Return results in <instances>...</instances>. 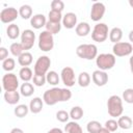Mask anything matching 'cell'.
I'll use <instances>...</instances> for the list:
<instances>
[{
	"instance_id": "9a60e30c",
	"label": "cell",
	"mask_w": 133,
	"mask_h": 133,
	"mask_svg": "<svg viewBox=\"0 0 133 133\" xmlns=\"http://www.w3.org/2000/svg\"><path fill=\"white\" fill-rule=\"evenodd\" d=\"M61 24L64 28L66 29H72V28H76L77 26V16L74 12H66L61 21Z\"/></svg>"
},
{
	"instance_id": "603a6c76",
	"label": "cell",
	"mask_w": 133,
	"mask_h": 133,
	"mask_svg": "<svg viewBox=\"0 0 133 133\" xmlns=\"http://www.w3.org/2000/svg\"><path fill=\"white\" fill-rule=\"evenodd\" d=\"M122 37H123V30L119 27H113L109 31V39L111 43L113 44L119 43Z\"/></svg>"
},
{
	"instance_id": "277c9868",
	"label": "cell",
	"mask_w": 133,
	"mask_h": 133,
	"mask_svg": "<svg viewBox=\"0 0 133 133\" xmlns=\"http://www.w3.org/2000/svg\"><path fill=\"white\" fill-rule=\"evenodd\" d=\"M116 62V58L111 53H101L96 58V64L101 71H108L111 70Z\"/></svg>"
},
{
	"instance_id": "83f0119b",
	"label": "cell",
	"mask_w": 133,
	"mask_h": 133,
	"mask_svg": "<svg viewBox=\"0 0 133 133\" xmlns=\"http://www.w3.org/2000/svg\"><path fill=\"white\" fill-rule=\"evenodd\" d=\"M90 80H91V77L87 72H81L78 76L77 82L81 87H87L90 84Z\"/></svg>"
},
{
	"instance_id": "d4e9b609",
	"label": "cell",
	"mask_w": 133,
	"mask_h": 133,
	"mask_svg": "<svg viewBox=\"0 0 133 133\" xmlns=\"http://www.w3.org/2000/svg\"><path fill=\"white\" fill-rule=\"evenodd\" d=\"M33 72L32 70L29 68V66H25V68H22L20 71H19V77L20 79L23 81V82H29L30 80H32L33 78Z\"/></svg>"
},
{
	"instance_id": "74e56055",
	"label": "cell",
	"mask_w": 133,
	"mask_h": 133,
	"mask_svg": "<svg viewBox=\"0 0 133 133\" xmlns=\"http://www.w3.org/2000/svg\"><path fill=\"white\" fill-rule=\"evenodd\" d=\"M32 82H33V85L35 86H44L47 82L46 80V75H34L33 78H32Z\"/></svg>"
},
{
	"instance_id": "5bb4252c",
	"label": "cell",
	"mask_w": 133,
	"mask_h": 133,
	"mask_svg": "<svg viewBox=\"0 0 133 133\" xmlns=\"http://www.w3.org/2000/svg\"><path fill=\"white\" fill-rule=\"evenodd\" d=\"M91 80L97 86H104L108 82V74L105 71L96 70L92 72Z\"/></svg>"
},
{
	"instance_id": "7bdbcfd3",
	"label": "cell",
	"mask_w": 133,
	"mask_h": 133,
	"mask_svg": "<svg viewBox=\"0 0 133 133\" xmlns=\"http://www.w3.org/2000/svg\"><path fill=\"white\" fill-rule=\"evenodd\" d=\"M47 133H63V131L60 128H52L51 130H49Z\"/></svg>"
},
{
	"instance_id": "7402d4cb",
	"label": "cell",
	"mask_w": 133,
	"mask_h": 133,
	"mask_svg": "<svg viewBox=\"0 0 133 133\" xmlns=\"http://www.w3.org/2000/svg\"><path fill=\"white\" fill-rule=\"evenodd\" d=\"M33 92H34V85L30 82H24L20 86V94L25 98L31 97Z\"/></svg>"
},
{
	"instance_id": "f546056e",
	"label": "cell",
	"mask_w": 133,
	"mask_h": 133,
	"mask_svg": "<svg viewBox=\"0 0 133 133\" xmlns=\"http://www.w3.org/2000/svg\"><path fill=\"white\" fill-rule=\"evenodd\" d=\"M46 80H47V83H49L50 85L56 86L59 83L60 77L55 71H49L46 75Z\"/></svg>"
},
{
	"instance_id": "8fae6325",
	"label": "cell",
	"mask_w": 133,
	"mask_h": 133,
	"mask_svg": "<svg viewBox=\"0 0 133 133\" xmlns=\"http://www.w3.org/2000/svg\"><path fill=\"white\" fill-rule=\"evenodd\" d=\"M60 79L62 83L66 87H72L75 85L76 78H75V71L71 66H65L60 72Z\"/></svg>"
},
{
	"instance_id": "3957f363",
	"label": "cell",
	"mask_w": 133,
	"mask_h": 133,
	"mask_svg": "<svg viewBox=\"0 0 133 133\" xmlns=\"http://www.w3.org/2000/svg\"><path fill=\"white\" fill-rule=\"evenodd\" d=\"M76 54L82 59L92 60L98 56V48L95 44H81L76 48Z\"/></svg>"
},
{
	"instance_id": "4fadbf2b",
	"label": "cell",
	"mask_w": 133,
	"mask_h": 133,
	"mask_svg": "<svg viewBox=\"0 0 133 133\" xmlns=\"http://www.w3.org/2000/svg\"><path fill=\"white\" fill-rule=\"evenodd\" d=\"M106 7L102 2H94L90 9V19L94 22H99L105 15Z\"/></svg>"
},
{
	"instance_id": "44dd1931",
	"label": "cell",
	"mask_w": 133,
	"mask_h": 133,
	"mask_svg": "<svg viewBox=\"0 0 133 133\" xmlns=\"http://www.w3.org/2000/svg\"><path fill=\"white\" fill-rule=\"evenodd\" d=\"M32 60H33V57H32V54L28 51H25L21 56L18 57V62L19 64L22 66V68H25V66H29L31 63H32Z\"/></svg>"
},
{
	"instance_id": "ac0fdd59",
	"label": "cell",
	"mask_w": 133,
	"mask_h": 133,
	"mask_svg": "<svg viewBox=\"0 0 133 133\" xmlns=\"http://www.w3.org/2000/svg\"><path fill=\"white\" fill-rule=\"evenodd\" d=\"M21 94L18 90H12V91H4V100L7 104L9 105H16L20 101Z\"/></svg>"
},
{
	"instance_id": "7a4b0ae2",
	"label": "cell",
	"mask_w": 133,
	"mask_h": 133,
	"mask_svg": "<svg viewBox=\"0 0 133 133\" xmlns=\"http://www.w3.org/2000/svg\"><path fill=\"white\" fill-rule=\"evenodd\" d=\"M107 110L108 114L112 117H119L124 112L123 99L119 96L112 95L107 100Z\"/></svg>"
},
{
	"instance_id": "2e32d148",
	"label": "cell",
	"mask_w": 133,
	"mask_h": 133,
	"mask_svg": "<svg viewBox=\"0 0 133 133\" xmlns=\"http://www.w3.org/2000/svg\"><path fill=\"white\" fill-rule=\"evenodd\" d=\"M46 24H47V19L43 14L33 15L32 18L30 19V25L34 29H41L42 27L46 26Z\"/></svg>"
},
{
	"instance_id": "8d00e7d4",
	"label": "cell",
	"mask_w": 133,
	"mask_h": 133,
	"mask_svg": "<svg viewBox=\"0 0 133 133\" xmlns=\"http://www.w3.org/2000/svg\"><path fill=\"white\" fill-rule=\"evenodd\" d=\"M122 99L128 104H133V88H126L123 91Z\"/></svg>"
},
{
	"instance_id": "bcb514c9",
	"label": "cell",
	"mask_w": 133,
	"mask_h": 133,
	"mask_svg": "<svg viewBox=\"0 0 133 133\" xmlns=\"http://www.w3.org/2000/svg\"><path fill=\"white\" fill-rule=\"evenodd\" d=\"M98 133H110V131H109V130H107L105 127H102Z\"/></svg>"
},
{
	"instance_id": "4316f807",
	"label": "cell",
	"mask_w": 133,
	"mask_h": 133,
	"mask_svg": "<svg viewBox=\"0 0 133 133\" xmlns=\"http://www.w3.org/2000/svg\"><path fill=\"white\" fill-rule=\"evenodd\" d=\"M19 16L24 19V20H28L32 18V7L28 4H24L19 8Z\"/></svg>"
},
{
	"instance_id": "d6a6232c",
	"label": "cell",
	"mask_w": 133,
	"mask_h": 133,
	"mask_svg": "<svg viewBox=\"0 0 133 133\" xmlns=\"http://www.w3.org/2000/svg\"><path fill=\"white\" fill-rule=\"evenodd\" d=\"M69 113H70V117L73 121H79L83 116V109L80 106H74Z\"/></svg>"
},
{
	"instance_id": "8992f818",
	"label": "cell",
	"mask_w": 133,
	"mask_h": 133,
	"mask_svg": "<svg viewBox=\"0 0 133 133\" xmlns=\"http://www.w3.org/2000/svg\"><path fill=\"white\" fill-rule=\"evenodd\" d=\"M38 48L44 52H49L54 47V37L53 34L47 30H44L38 35Z\"/></svg>"
},
{
	"instance_id": "484cf974",
	"label": "cell",
	"mask_w": 133,
	"mask_h": 133,
	"mask_svg": "<svg viewBox=\"0 0 133 133\" xmlns=\"http://www.w3.org/2000/svg\"><path fill=\"white\" fill-rule=\"evenodd\" d=\"M117 124H118V127L119 128H122L124 130H129L133 126V121L128 115H122V116L118 117Z\"/></svg>"
},
{
	"instance_id": "6da1fadb",
	"label": "cell",
	"mask_w": 133,
	"mask_h": 133,
	"mask_svg": "<svg viewBox=\"0 0 133 133\" xmlns=\"http://www.w3.org/2000/svg\"><path fill=\"white\" fill-rule=\"evenodd\" d=\"M71 98H72V91L69 88H60L56 86L47 89L43 96L44 103L49 106H53L58 102H66Z\"/></svg>"
},
{
	"instance_id": "f6af8a7d",
	"label": "cell",
	"mask_w": 133,
	"mask_h": 133,
	"mask_svg": "<svg viewBox=\"0 0 133 133\" xmlns=\"http://www.w3.org/2000/svg\"><path fill=\"white\" fill-rule=\"evenodd\" d=\"M129 64H130V70H131V73L133 74V55L130 57L129 59Z\"/></svg>"
},
{
	"instance_id": "5b68a950",
	"label": "cell",
	"mask_w": 133,
	"mask_h": 133,
	"mask_svg": "<svg viewBox=\"0 0 133 133\" xmlns=\"http://www.w3.org/2000/svg\"><path fill=\"white\" fill-rule=\"evenodd\" d=\"M109 34L108 25L105 23H97L91 31V38L97 43H103L107 39Z\"/></svg>"
},
{
	"instance_id": "ee69618b",
	"label": "cell",
	"mask_w": 133,
	"mask_h": 133,
	"mask_svg": "<svg viewBox=\"0 0 133 133\" xmlns=\"http://www.w3.org/2000/svg\"><path fill=\"white\" fill-rule=\"evenodd\" d=\"M10 133H24V131L20 128H14V129H11Z\"/></svg>"
},
{
	"instance_id": "e0dca14e",
	"label": "cell",
	"mask_w": 133,
	"mask_h": 133,
	"mask_svg": "<svg viewBox=\"0 0 133 133\" xmlns=\"http://www.w3.org/2000/svg\"><path fill=\"white\" fill-rule=\"evenodd\" d=\"M43 107H44V100L39 97L33 98L29 103V110H30V112H32L34 114L39 113L42 111Z\"/></svg>"
},
{
	"instance_id": "ab89813d",
	"label": "cell",
	"mask_w": 133,
	"mask_h": 133,
	"mask_svg": "<svg viewBox=\"0 0 133 133\" xmlns=\"http://www.w3.org/2000/svg\"><path fill=\"white\" fill-rule=\"evenodd\" d=\"M64 9V2L61 0H53L51 2V10H56L59 12H62Z\"/></svg>"
},
{
	"instance_id": "cb8c5ba5",
	"label": "cell",
	"mask_w": 133,
	"mask_h": 133,
	"mask_svg": "<svg viewBox=\"0 0 133 133\" xmlns=\"http://www.w3.org/2000/svg\"><path fill=\"white\" fill-rule=\"evenodd\" d=\"M64 132L65 133H83V130L76 121H72V122H68L66 125L64 126Z\"/></svg>"
},
{
	"instance_id": "f1b7e54d",
	"label": "cell",
	"mask_w": 133,
	"mask_h": 133,
	"mask_svg": "<svg viewBox=\"0 0 133 133\" xmlns=\"http://www.w3.org/2000/svg\"><path fill=\"white\" fill-rule=\"evenodd\" d=\"M29 111H30L29 110V106H27L25 104H19V105L16 106V108L14 110V113H15V115L17 117L22 118V117H25L28 114Z\"/></svg>"
},
{
	"instance_id": "f35d334b",
	"label": "cell",
	"mask_w": 133,
	"mask_h": 133,
	"mask_svg": "<svg viewBox=\"0 0 133 133\" xmlns=\"http://www.w3.org/2000/svg\"><path fill=\"white\" fill-rule=\"evenodd\" d=\"M70 118V113L65 110H58L56 112V119L60 123H68Z\"/></svg>"
},
{
	"instance_id": "ffe728a7",
	"label": "cell",
	"mask_w": 133,
	"mask_h": 133,
	"mask_svg": "<svg viewBox=\"0 0 133 133\" xmlns=\"http://www.w3.org/2000/svg\"><path fill=\"white\" fill-rule=\"evenodd\" d=\"M6 35L10 39H16L19 36H21V31H20L19 26L17 24H15V23L9 24L7 26V28H6Z\"/></svg>"
},
{
	"instance_id": "836d02e7",
	"label": "cell",
	"mask_w": 133,
	"mask_h": 133,
	"mask_svg": "<svg viewBox=\"0 0 133 133\" xmlns=\"http://www.w3.org/2000/svg\"><path fill=\"white\" fill-rule=\"evenodd\" d=\"M101 128H102V125L98 121H90L86 125V130L88 133H98Z\"/></svg>"
},
{
	"instance_id": "d590c367",
	"label": "cell",
	"mask_w": 133,
	"mask_h": 133,
	"mask_svg": "<svg viewBox=\"0 0 133 133\" xmlns=\"http://www.w3.org/2000/svg\"><path fill=\"white\" fill-rule=\"evenodd\" d=\"M15 66H16V61H15L14 58L8 57V58H6L5 60L2 61V69L4 71H6L7 73H10L15 69Z\"/></svg>"
},
{
	"instance_id": "b9f144b4",
	"label": "cell",
	"mask_w": 133,
	"mask_h": 133,
	"mask_svg": "<svg viewBox=\"0 0 133 133\" xmlns=\"http://www.w3.org/2000/svg\"><path fill=\"white\" fill-rule=\"evenodd\" d=\"M8 58V50L5 47H0V60H5Z\"/></svg>"
},
{
	"instance_id": "9c48e42d",
	"label": "cell",
	"mask_w": 133,
	"mask_h": 133,
	"mask_svg": "<svg viewBox=\"0 0 133 133\" xmlns=\"http://www.w3.org/2000/svg\"><path fill=\"white\" fill-rule=\"evenodd\" d=\"M2 87L5 91L18 90L19 87V79L14 73H6L2 77Z\"/></svg>"
},
{
	"instance_id": "52a82bcc",
	"label": "cell",
	"mask_w": 133,
	"mask_h": 133,
	"mask_svg": "<svg viewBox=\"0 0 133 133\" xmlns=\"http://www.w3.org/2000/svg\"><path fill=\"white\" fill-rule=\"evenodd\" d=\"M51 65V59L49 56L47 55H42L39 56L33 66V72L34 75H47V73L49 72Z\"/></svg>"
},
{
	"instance_id": "c3c4849f",
	"label": "cell",
	"mask_w": 133,
	"mask_h": 133,
	"mask_svg": "<svg viewBox=\"0 0 133 133\" xmlns=\"http://www.w3.org/2000/svg\"><path fill=\"white\" fill-rule=\"evenodd\" d=\"M129 5L133 8V0H129Z\"/></svg>"
},
{
	"instance_id": "60d3db41",
	"label": "cell",
	"mask_w": 133,
	"mask_h": 133,
	"mask_svg": "<svg viewBox=\"0 0 133 133\" xmlns=\"http://www.w3.org/2000/svg\"><path fill=\"white\" fill-rule=\"evenodd\" d=\"M104 127H105L107 130H109L110 132H115V131L117 130V128H118V124H117V122H116L115 119L111 118V119H108V121L105 122Z\"/></svg>"
},
{
	"instance_id": "e575fe53",
	"label": "cell",
	"mask_w": 133,
	"mask_h": 133,
	"mask_svg": "<svg viewBox=\"0 0 133 133\" xmlns=\"http://www.w3.org/2000/svg\"><path fill=\"white\" fill-rule=\"evenodd\" d=\"M63 16L61 12L56 11V10H50L48 14V21L53 22V23H61Z\"/></svg>"
},
{
	"instance_id": "7dc6e473",
	"label": "cell",
	"mask_w": 133,
	"mask_h": 133,
	"mask_svg": "<svg viewBox=\"0 0 133 133\" xmlns=\"http://www.w3.org/2000/svg\"><path fill=\"white\" fill-rule=\"evenodd\" d=\"M129 41H130L131 43H133V30H131V31L129 32Z\"/></svg>"
},
{
	"instance_id": "4dcf8cb0",
	"label": "cell",
	"mask_w": 133,
	"mask_h": 133,
	"mask_svg": "<svg viewBox=\"0 0 133 133\" xmlns=\"http://www.w3.org/2000/svg\"><path fill=\"white\" fill-rule=\"evenodd\" d=\"M9 51L16 57L21 56L25 52V50H24V48H23V46H22L21 43H12L10 45V47H9Z\"/></svg>"
},
{
	"instance_id": "30bf717a",
	"label": "cell",
	"mask_w": 133,
	"mask_h": 133,
	"mask_svg": "<svg viewBox=\"0 0 133 133\" xmlns=\"http://www.w3.org/2000/svg\"><path fill=\"white\" fill-rule=\"evenodd\" d=\"M19 17V9L15 7H5L0 12V20L4 24H12V22Z\"/></svg>"
},
{
	"instance_id": "1f68e13d",
	"label": "cell",
	"mask_w": 133,
	"mask_h": 133,
	"mask_svg": "<svg viewBox=\"0 0 133 133\" xmlns=\"http://www.w3.org/2000/svg\"><path fill=\"white\" fill-rule=\"evenodd\" d=\"M61 26L62 24L61 23H53V22H50V21H47V24H46V30L49 31L50 33H52L53 35L58 33L60 30H61Z\"/></svg>"
},
{
	"instance_id": "7c38bea8",
	"label": "cell",
	"mask_w": 133,
	"mask_h": 133,
	"mask_svg": "<svg viewBox=\"0 0 133 133\" xmlns=\"http://www.w3.org/2000/svg\"><path fill=\"white\" fill-rule=\"evenodd\" d=\"M35 42V33L31 29H25L21 33V44L25 51L30 50Z\"/></svg>"
},
{
	"instance_id": "ba28073f",
	"label": "cell",
	"mask_w": 133,
	"mask_h": 133,
	"mask_svg": "<svg viewBox=\"0 0 133 133\" xmlns=\"http://www.w3.org/2000/svg\"><path fill=\"white\" fill-rule=\"evenodd\" d=\"M132 51H133V46L131 43H128V42H119V43L113 44V47H112V54L115 57L128 56L132 53Z\"/></svg>"
},
{
	"instance_id": "d6986e66",
	"label": "cell",
	"mask_w": 133,
	"mask_h": 133,
	"mask_svg": "<svg viewBox=\"0 0 133 133\" xmlns=\"http://www.w3.org/2000/svg\"><path fill=\"white\" fill-rule=\"evenodd\" d=\"M75 32L78 36H86L90 32V25L87 22H80L77 24Z\"/></svg>"
}]
</instances>
